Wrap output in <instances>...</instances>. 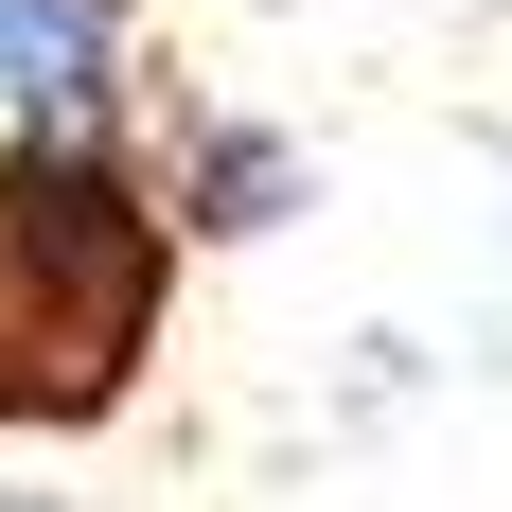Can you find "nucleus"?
<instances>
[{"label":"nucleus","mask_w":512,"mask_h":512,"mask_svg":"<svg viewBox=\"0 0 512 512\" xmlns=\"http://www.w3.org/2000/svg\"><path fill=\"white\" fill-rule=\"evenodd\" d=\"M159 318H177L159 177H124L106 124H18L0 142V424H36V442L124 424Z\"/></svg>","instance_id":"1"},{"label":"nucleus","mask_w":512,"mask_h":512,"mask_svg":"<svg viewBox=\"0 0 512 512\" xmlns=\"http://www.w3.org/2000/svg\"><path fill=\"white\" fill-rule=\"evenodd\" d=\"M0 106L18 124H124V18L106 0H0Z\"/></svg>","instance_id":"2"},{"label":"nucleus","mask_w":512,"mask_h":512,"mask_svg":"<svg viewBox=\"0 0 512 512\" xmlns=\"http://www.w3.org/2000/svg\"><path fill=\"white\" fill-rule=\"evenodd\" d=\"M177 212H195V230H265V212H283V142L212 124V142H195V177H177Z\"/></svg>","instance_id":"3"}]
</instances>
